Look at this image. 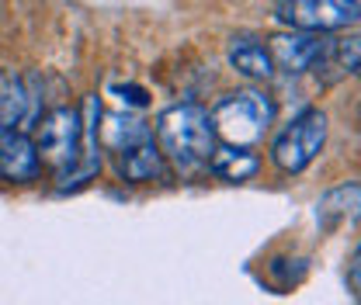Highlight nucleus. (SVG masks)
<instances>
[{"label":"nucleus","mask_w":361,"mask_h":305,"mask_svg":"<svg viewBox=\"0 0 361 305\" xmlns=\"http://www.w3.org/2000/svg\"><path fill=\"white\" fill-rule=\"evenodd\" d=\"M257 167H261L257 153L240 149V146H216V153L209 160V170L216 177H223V180H229V184L250 180V177L257 174Z\"/></svg>","instance_id":"nucleus-11"},{"label":"nucleus","mask_w":361,"mask_h":305,"mask_svg":"<svg viewBox=\"0 0 361 305\" xmlns=\"http://www.w3.org/2000/svg\"><path fill=\"white\" fill-rule=\"evenodd\" d=\"M111 94H118V101H122V104H135V108L149 104V94H146L142 87H135V84H115Z\"/></svg>","instance_id":"nucleus-15"},{"label":"nucleus","mask_w":361,"mask_h":305,"mask_svg":"<svg viewBox=\"0 0 361 305\" xmlns=\"http://www.w3.org/2000/svg\"><path fill=\"white\" fill-rule=\"evenodd\" d=\"M209 118H212V129L219 132L229 146L247 149V146L264 139L271 118H274V104L261 90H236V94H226L212 108Z\"/></svg>","instance_id":"nucleus-2"},{"label":"nucleus","mask_w":361,"mask_h":305,"mask_svg":"<svg viewBox=\"0 0 361 305\" xmlns=\"http://www.w3.org/2000/svg\"><path fill=\"white\" fill-rule=\"evenodd\" d=\"M42 115V101L35 94V77H18L14 70H0V132H28Z\"/></svg>","instance_id":"nucleus-6"},{"label":"nucleus","mask_w":361,"mask_h":305,"mask_svg":"<svg viewBox=\"0 0 361 305\" xmlns=\"http://www.w3.org/2000/svg\"><path fill=\"white\" fill-rule=\"evenodd\" d=\"M355 212H358V184H344V187H337V191L323 194V198H319V205H316V218H319V225H323V229L341 225L344 218L355 216Z\"/></svg>","instance_id":"nucleus-12"},{"label":"nucleus","mask_w":361,"mask_h":305,"mask_svg":"<svg viewBox=\"0 0 361 305\" xmlns=\"http://www.w3.org/2000/svg\"><path fill=\"white\" fill-rule=\"evenodd\" d=\"M323 142H326V115L316 111V108L313 111H302L271 142V160L285 174H302L319 156Z\"/></svg>","instance_id":"nucleus-4"},{"label":"nucleus","mask_w":361,"mask_h":305,"mask_svg":"<svg viewBox=\"0 0 361 305\" xmlns=\"http://www.w3.org/2000/svg\"><path fill=\"white\" fill-rule=\"evenodd\" d=\"M42 174L35 139L28 132H0V177L11 184H28Z\"/></svg>","instance_id":"nucleus-8"},{"label":"nucleus","mask_w":361,"mask_h":305,"mask_svg":"<svg viewBox=\"0 0 361 305\" xmlns=\"http://www.w3.org/2000/svg\"><path fill=\"white\" fill-rule=\"evenodd\" d=\"M334 56H337V66H341L344 73H355V70H358V39L351 35V39L334 42Z\"/></svg>","instance_id":"nucleus-14"},{"label":"nucleus","mask_w":361,"mask_h":305,"mask_svg":"<svg viewBox=\"0 0 361 305\" xmlns=\"http://www.w3.org/2000/svg\"><path fill=\"white\" fill-rule=\"evenodd\" d=\"M118 174L129 184H146V180L164 177V156H160L157 142L142 139V142H135L129 149H122L118 153Z\"/></svg>","instance_id":"nucleus-9"},{"label":"nucleus","mask_w":361,"mask_h":305,"mask_svg":"<svg viewBox=\"0 0 361 305\" xmlns=\"http://www.w3.org/2000/svg\"><path fill=\"white\" fill-rule=\"evenodd\" d=\"M351 292L358 295V250L351 254Z\"/></svg>","instance_id":"nucleus-16"},{"label":"nucleus","mask_w":361,"mask_h":305,"mask_svg":"<svg viewBox=\"0 0 361 305\" xmlns=\"http://www.w3.org/2000/svg\"><path fill=\"white\" fill-rule=\"evenodd\" d=\"M39 160L56 167L59 177L70 174L73 167H80L84 160V125H80V111L77 108H56L49 111L39 125Z\"/></svg>","instance_id":"nucleus-3"},{"label":"nucleus","mask_w":361,"mask_h":305,"mask_svg":"<svg viewBox=\"0 0 361 305\" xmlns=\"http://www.w3.org/2000/svg\"><path fill=\"white\" fill-rule=\"evenodd\" d=\"M226 56H229V66H233L236 73L250 77V80H268L271 73H274L271 52L257 42V39H250V35L233 39V42H229V49H226Z\"/></svg>","instance_id":"nucleus-10"},{"label":"nucleus","mask_w":361,"mask_h":305,"mask_svg":"<svg viewBox=\"0 0 361 305\" xmlns=\"http://www.w3.org/2000/svg\"><path fill=\"white\" fill-rule=\"evenodd\" d=\"M330 49L334 42L326 35L316 32H285L271 39V63L281 66L285 73H306V70H319L323 63H330Z\"/></svg>","instance_id":"nucleus-7"},{"label":"nucleus","mask_w":361,"mask_h":305,"mask_svg":"<svg viewBox=\"0 0 361 305\" xmlns=\"http://www.w3.org/2000/svg\"><path fill=\"white\" fill-rule=\"evenodd\" d=\"M157 149L167 156L180 174L209 170L216 153V129L205 108L198 104H174L157 122Z\"/></svg>","instance_id":"nucleus-1"},{"label":"nucleus","mask_w":361,"mask_h":305,"mask_svg":"<svg viewBox=\"0 0 361 305\" xmlns=\"http://www.w3.org/2000/svg\"><path fill=\"white\" fill-rule=\"evenodd\" d=\"M142 139H153V132L146 129V122H139V118H108V129H104V142L115 149V153H122V149H129L135 142H142Z\"/></svg>","instance_id":"nucleus-13"},{"label":"nucleus","mask_w":361,"mask_h":305,"mask_svg":"<svg viewBox=\"0 0 361 305\" xmlns=\"http://www.w3.org/2000/svg\"><path fill=\"white\" fill-rule=\"evenodd\" d=\"M361 0H278L274 18L288 25L292 32H337L348 25H358Z\"/></svg>","instance_id":"nucleus-5"}]
</instances>
